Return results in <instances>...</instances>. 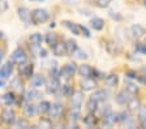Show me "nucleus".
<instances>
[{
  "instance_id": "f257e3e1",
  "label": "nucleus",
  "mask_w": 146,
  "mask_h": 129,
  "mask_svg": "<svg viewBox=\"0 0 146 129\" xmlns=\"http://www.w3.org/2000/svg\"><path fill=\"white\" fill-rule=\"evenodd\" d=\"M48 20V12L46 9H42V8H36L31 12V22L34 25H40L44 24L46 21Z\"/></svg>"
},
{
  "instance_id": "f03ea898",
  "label": "nucleus",
  "mask_w": 146,
  "mask_h": 129,
  "mask_svg": "<svg viewBox=\"0 0 146 129\" xmlns=\"http://www.w3.org/2000/svg\"><path fill=\"white\" fill-rule=\"evenodd\" d=\"M106 51L111 56H116L121 52V46L115 40H107L106 43Z\"/></svg>"
},
{
  "instance_id": "7ed1b4c3",
  "label": "nucleus",
  "mask_w": 146,
  "mask_h": 129,
  "mask_svg": "<svg viewBox=\"0 0 146 129\" xmlns=\"http://www.w3.org/2000/svg\"><path fill=\"white\" fill-rule=\"evenodd\" d=\"M12 63H16V64H21V63L26 62V54L22 48H16L15 51L12 52Z\"/></svg>"
},
{
  "instance_id": "20e7f679",
  "label": "nucleus",
  "mask_w": 146,
  "mask_h": 129,
  "mask_svg": "<svg viewBox=\"0 0 146 129\" xmlns=\"http://www.w3.org/2000/svg\"><path fill=\"white\" fill-rule=\"evenodd\" d=\"M76 71H77L76 64L74 63H68V64L64 65V68L60 71V74L63 77H65V78H70L73 74L76 73Z\"/></svg>"
},
{
  "instance_id": "39448f33",
  "label": "nucleus",
  "mask_w": 146,
  "mask_h": 129,
  "mask_svg": "<svg viewBox=\"0 0 146 129\" xmlns=\"http://www.w3.org/2000/svg\"><path fill=\"white\" fill-rule=\"evenodd\" d=\"M48 112H50V117H51V119H55V120L59 119V117L61 116V114H63V106H61L59 102H56V103L51 105Z\"/></svg>"
},
{
  "instance_id": "423d86ee",
  "label": "nucleus",
  "mask_w": 146,
  "mask_h": 129,
  "mask_svg": "<svg viewBox=\"0 0 146 129\" xmlns=\"http://www.w3.org/2000/svg\"><path fill=\"white\" fill-rule=\"evenodd\" d=\"M18 17L21 20L22 22L25 24H31V12L27 9L26 7H21V8H18Z\"/></svg>"
},
{
  "instance_id": "0eeeda50",
  "label": "nucleus",
  "mask_w": 146,
  "mask_h": 129,
  "mask_svg": "<svg viewBox=\"0 0 146 129\" xmlns=\"http://www.w3.org/2000/svg\"><path fill=\"white\" fill-rule=\"evenodd\" d=\"M131 98H132V94L128 91L127 89H124V90L117 93V95H116V102H117L119 105H127L128 102L131 101Z\"/></svg>"
},
{
  "instance_id": "6e6552de",
  "label": "nucleus",
  "mask_w": 146,
  "mask_h": 129,
  "mask_svg": "<svg viewBox=\"0 0 146 129\" xmlns=\"http://www.w3.org/2000/svg\"><path fill=\"white\" fill-rule=\"evenodd\" d=\"M1 117L5 124H13L16 121V114L12 108H5L1 114Z\"/></svg>"
},
{
  "instance_id": "1a4fd4ad",
  "label": "nucleus",
  "mask_w": 146,
  "mask_h": 129,
  "mask_svg": "<svg viewBox=\"0 0 146 129\" xmlns=\"http://www.w3.org/2000/svg\"><path fill=\"white\" fill-rule=\"evenodd\" d=\"M46 86H47V91H48L50 94L56 93V90L60 87V83H59L58 77L51 76V78H50L48 81H46Z\"/></svg>"
},
{
  "instance_id": "9d476101",
  "label": "nucleus",
  "mask_w": 146,
  "mask_h": 129,
  "mask_svg": "<svg viewBox=\"0 0 146 129\" xmlns=\"http://www.w3.org/2000/svg\"><path fill=\"white\" fill-rule=\"evenodd\" d=\"M82 102H84V94L81 91H76L70 95V105H72V107L80 108L82 105Z\"/></svg>"
},
{
  "instance_id": "9b49d317",
  "label": "nucleus",
  "mask_w": 146,
  "mask_h": 129,
  "mask_svg": "<svg viewBox=\"0 0 146 129\" xmlns=\"http://www.w3.org/2000/svg\"><path fill=\"white\" fill-rule=\"evenodd\" d=\"M131 34H132V37L136 38V39H140V38H142L143 35L146 34V30L143 26H141V25H133L131 28Z\"/></svg>"
},
{
  "instance_id": "f8f14e48",
  "label": "nucleus",
  "mask_w": 146,
  "mask_h": 129,
  "mask_svg": "<svg viewBox=\"0 0 146 129\" xmlns=\"http://www.w3.org/2000/svg\"><path fill=\"white\" fill-rule=\"evenodd\" d=\"M13 71V65L12 63H5V64L3 65V67L0 68V80H5V78H8L9 76H11V73H12Z\"/></svg>"
},
{
  "instance_id": "ddd939ff",
  "label": "nucleus",
  "mask_w": 146,
  "mask_h": 129,
  "mask_svg": "<svg viewBox=\"0 0 146 129\" xmlns=\"http://www.w3.org/2000/svg\"><path fill=\"white\" fill-rule=\"evenodd\" d=\"M52 52H54V55H56V56H65L67 55V47H65V43L58 42L54 47H52Z\"/></svg>"
},
{
  "instance_id": "4468645a",
  "label": "nucleus",
  "mask_w": 146,
  "mask_h": 129,
  "mask_svg": "<svg viewBox=\"0 0 146 129\" xmlns=\"http://www.w3.org/2000/svg\"><path fill=\"white\" fill-rule=\"evenodd\" d=\"M81 87L84 91H89V90H93L97 87V82H95L93 78H90V77H86L81 82Z\"/></svg>"
},
{
  "instance_id": "2eb2a0df",
  "label": "nucleus",
  "mask_w": 146,
  "mask_h": 129,
  "mask_svg": "<svg viewBox=\"0 0 146 129\" xmlns=\"http://www.w3.org/2000/svg\"><path fill=\"white\" fill-rule=\"evenodd\" d=\"M20 73L22 76H26V77H30L33 76V71H34V67L31 64H27V63H21L20 64Z\"/></svg>"
},
{
  "instance_id": "dca6fc26",
  "label": "nucleus",
  "mask_w": 146,
  "mask_h": 129,
  "mask_svg": "<svg viewBox=\"0 0 146 129\" xmlns=\"http://www.w3.org/2000/svg\"><path fill=\"white\" fill-rule=\"evenodd\" d=\"M77 72H78V74L81 77L86 78V77H91V74H93V68L88 64H82V65H80V68L77 69Z\"/></svg>"
},
{
  "instance_id": "f3484780",
  "label": "nucleus",
  "mask_w": 146,
  "mask_h": 129,
  "mask_svg": "<svg viewBox=\"0 0 146 129\" xmlns=\"http://www.w3.org/2000/svg\"><path fill=\"white\" fill-rule=\"evenodd\" d=\"M91 98L93 99H95L97 102H104V101H107L108 99V91L107 90H97V91L91 95Z\"/></svg>"
},
{
  "instance_id": "a211bd4d",
  "label": "nucleus",
  "mask_w": 146,
  "mask_h": 129,
  "mask_svg": "<svg viewBox=\"0 0 146 129\" xmlns=\"http://www.w3.org/2000/svg\"><path fill=\"white\" fill-rule=\"evenodd\" d=\"M63 25L65 26L67 29H69L74 35H81V29H80V25L74 24V22H70V21H63Z\"/></svg>"
},
{
  "instance_id": "6ab92c4d",
  "label": "nucleus",
  "mask_w": 146,
  "mask_h": 129,
  "mask_svg": "<svg viewBox=\"0 0 146 129\" xmlns=\"http://www.w3.org/2000/svg\"><path fill=\"white\" fill-rule=\"evenodd\" d=\"M90 25L91 28L94 29V30H102V29L104 28V21L100 17H93V19L90 20Z\"/></svg>"
},
{
  "instance_id": "aec40b11",
  "label": "nucleus",
  "mask_w": 146,
  "mask_h": 129,
  "mask_svg": "<svg viewBox=\"0 0 146 129\" xmlns=\"http://www.w3.org/2000/svg\"><path fill=\"white\" fill-rule=\"evenodd\" d=\"M44 83H46V80L42 74H34L31 77V85H33V87H40Z\"/></svg>"
},
{
  "instance_id": "412c9836",
  "label": "nucleus",
  "mask_w": 146,
  "mask_h": 129,
  "mask_svg": "<svg viewBox=\"0 0 146 129\" xmlns=\"http://www.w3.org/2000/svg\"><path fill=\"white\" fill-rule=\"evenodd\" d=\"M104 82H106L107 86L113 87V86H116L119 82V76L117 74H108V76H106V78H104Z\"/></svg>"
},
{
  "instance_id": "4be33fe9",
  "label": "nucleus",
  "mask_w": 146,
  "mask_h": 129,
  "mask_svg": "<svg viewBox=\"0 0 146 129\" xmlns=\"http://www.w3.org/2000/svg\"><path fill=\"white\" fill-rule=\"evenodd\" d=\"M127 106H128V110L129 111H136L141 107V102L138 98H133V97H132L131 101L127 103Z\"/></svg>"
},
{
  "instance_id": "5701e85b",
  "label": "nucleus",
  "mask_w": 146,
  "mask_h": 129,
  "mask_svg": "<svg viewBox=\"0 0 146 129\" xmlns=\"http://www.w3.org/2000/svg\"><path fill=\"white\" fill-rule=\"evenodd\" d=\"M65 47H67V54H69V55H73L74 51L78 48L76 40H73V39H68L67 42H65Z\"/></svg>"
},
{
  "instance_id": "b1692460",
  "label": "nucleus",
  "mask_w": 146,
  "mask_h": 129,
  "mask_svg": "<svg viewBox=\"0 0 146 129\" xmlns=\"http://www.w3.org/2000/svg\"><path fill=\"white\" fill-rule=\"evenodd\" d=\"M58 42H59L58 35H56L55 33H48L47 35H46V43H47L50 47H54Z\"/></svg>"
},
{
  "instance_id": "393cba45",
  "label": "nucleus",
  "mask_w": 146,
  "mask_h": 129,
  "mask_svg": "<svg viewBox=\"0 0 146 129\" xmlns=\"http://www.w3.org/2000/svg\"><path fill=\"white\" fill-rule=\"evenodd\" d=\"M86 110H88V112H90V114H94L95 111L98 110V102L95 101V99L90 98L88 101V103H86Z\"/></svg>"
},
{
  "instance_id": "a878e982",
  "label": "nucleus",
  "mask_w": 146,
  "mask_h": 129,
  "mask_svg": "<svg viewBox=\"0 0 146 129\" xmlns=\"http://www.w3.org/2000/svg\"><path fill=\"white\" fill-rule=\"evenodd\" d=\"M138 120L142 126H146V107L145 106H141L138 108Z\"/></svg>"
},
{
  "instance_id": "bb28decb",
  "label": "nucleus",
  "mask_w": 146,
  "mask_h": 129,
  "mask_svg": "<svg viewBox=\"0 0 146 129\" xmlns=\"http://www.w3.org/2000/svg\"><path fill=\"white\" fill-rule=\"evenodd\" d=\"M70 120H73V121H78L82 117L81 115V110L80 108H76V107H72V110H70V115H69Z\"/></svg>"
},
{
  "instance_id": "cd10ccee",
  "label": "nucleus",
  "mask_w": 146,
  "mask_h": 129,
  "mask_svg": "<svg viewBox=\"0 0 146 129\" xmlns=\"http://www.w3.org/2000/svg\"><path fill=\"white\" fill-rule=\"evenodd\" d=\"M125 89L131 93L132 95H134V94H137V93L140 91V87H138L136 83L129 82V81H127V82H125Z\"/></svg>"
},
{
  "instance_id": "c85d7f7f",
  "label": "nucleus",
  "mask_w": 146,
  "mask_h": 129,
  "mask_svg": "<svg viewBox=\"0 0 146 129\" xmlns=\"http://www.w3.org/2000/svg\"><path fill=\"white\" fill-rule=\"evenodd\" d=\"M39 95H40V94L36 91L35 89H30V90H27V91L25 93V99H26L27 102H30V101H33V99L38 98Z\"/></svg>"
},
{
  "instance_id": "c756f323",
  "label": "nucleus",
  "mask_w": 146,
  "mask_h": 129,
  "mask_svg": "<svg viewBox=\"0 0 146 129\" xmlns=\"http://www.w3.org/2000/svg\"><path fill=\"white\" fill-rule=\"evenodd\" d=\"M29 40H30L31 44H40L42 40H43V37H42V34L40 33H34L29 37Z\"/></svg>"
},
{
  "instance_id": "7c9ffc66",
  "label": "nucleus",
  "mask_w": 146,
  "mask_h": 129,
  "mask_svg": "<svg viewBox=\"0 0 146 129\" xmlns=\"http://www.w3.org/2000/svg\"><path fill=\"white\" fill-rule=\"evenodd\" d=\"M84 123H85V125H88V126H93L97 124V117L94 116V114H90V112H89L88 116L84 117Z\"/></svg>"
},
{
  "instance_id": "2f4dec72",
  "label": "nucleus",
  "mask_w": 146,
  "mask_h": 129,
  "mask_svg": "<svg viewBox=\"0 0 146 129\" xmlns=\"http://www.w3.org/2000/svg\"><path fill=\"white\" fill-rule=\"evenodd\" d=\"M11 86H12L15 90H17V91H21L22 90V82L18 77H15V78L11 81Z\"/></svg>"
},
{
  "instance_id": "473e14b6",
  "label": "nucleus",
  "mask_w": 146,
  "mask_h": 129,
  "mask_svg": "<svg viewBox=\"0 0 146 129\" xmlns=\"http://www.w3.org/2000/svg\"><path fill=\"white\" fill-rule=\"evenodd\" d=\"M36 107L34 105H26L25 106V114L27 115V116H34V115L36 114Z\"/></svg>"
},
{
  "instance_id": "72a5a7b5",
  "label": "nucleus",
  "mask_w": 146,
  "mask_h": 129,
  "mask_svg": "<svg viewBox=\"0 0 146 129\" xmlns=\"http://www.w3.org/2000/svg\"><path fill=\"white\" fill-rule=\"evenodd\" d=\"M3 101L7 106H11L15 103V97H13V94H11V93H7V94L3 95Z\"/></svg>"
},
{
  "instance_id": "f704fd0d",
  "label": "nucleus",
  "mask_w": 146,
  "mask_h": 129,
  "mask_svg": "<svg viewBox=\"0 0 146 129\" xmlns=\"http://www.w3.org/2000/svg\"><path fill=\"white\" fill-rule=\"evenodd\" d=\"M50 107H51V103H50V102L43 101V102H40V103H39L38 110H39V112H42V114H43V112H48Z\"/></svg>"
},
{
  "instance_id": "c9c22d12",
  "label": "nucleus",
  "mask_w": 146,
  "mask_h": 129,
  "mask_svg": "<svg viewBox=\"0 0 146 129\" xmlns=\"http://www.w3.org/2000/svg\"><path fill=\"white\" fill-rule=\"evenodd\" d=\"M74 58L76 59H80V60H86L88 59V55H86V52L84 51V50H80V48H77L76 51H74Z\"/></svg>"
},
{
  "instance_id": "e433bc0d",
  "label": "nucleus",
  "mask_w": 146,
  "mask_h": 129,
  "mask_svg": "<svg viewBox=\"0 0 146 129\" xmlns=\"http://www.w3.org/2000/svg\"><path fill=\"white\" fill-rule=\"evenodd\" d=\"M61 93H63L65 97H70L73 94V89L70 85H63V87H61Z\"/></svg>"
},
{
  "instance_id": "4c0bfd02",
  "label": "nucleus",
  "mask_w": 146,
  "mask_h": 129,
  "mask_svg": "<svg viewBox=\"0 0 146 129\" xmlns=\"http://www.w3.org/2000/svg\"><path fill=\"white\" fill-rule=\"evenodd\" d=\"M16 126L17 128H29V123H27V120L25 119H18L17 121H16Z\"/></svg>"
},
{
  "instance_id": "58836bf2",
  "label": "nucleus",
  "mask_w": 146,
  "mask_h": 129,
  "mask_svg": "<svg viewBox=\"0 0 146 129\" xmlns=\"http://www.w3.org/2000/svg\"><path fill=\"white\" fill-rule=\"evenodd\" d=\"M136 51L141 54H146V43H138L136 46Z\"/></svg>"
},
{
  "instance_id": "ea45409f",
  "label": "nucleus",
  "mask_w": 146,
  "mask_h": 129,
  "mask_svg": "<svg viewBox=\"0 0 146 129\" xmlns=\"http://www.w3.org/2000/svg\"><path fill=\"white\" fill-rule=\"evenodd\" d=\"M125 76L129 78V80H138V76L134 71H127L125 72Z\"/></svg>"
},
{
  "instance_id": "a19ab883",
  "label": "nucleus",
  "mask_w": 146,
  "mask_h": 129,
  "mask_svg": "<svg viewBox=\"0 0 146 129\" xmlns=\"http://www.w3.org/2000/svg\"><path fill=\"white\" fill-rule=\"evenodd\" d=\"M111 3V0H97V5L100 8H107Z\"/></svg>"
},
{
  "instance_id": "79ce46f5",
  "label": "nucleus",
  "mask_w": 146,
  "mask_h": 129,
  "mask_svg": "<svg viewBox=\"0 0 146 129\" xmlns=\"http://www.w3.org/2000/svg\"><path fill=\"white\" fill-rule=\"evenodd\" d=\"M8 9V3L7 0H0V13H4Z\"/></svg>"
},
{
  "instance_id": "37998d69",
  "label": "nucleus",
  "mask_w": 146,
  "mask_h": 129,
  "mask_svg": "<svg viewBox=\"0 0 146 129\" xmlns=\"http://www.w3.org/2000/svg\"><path fill=\"white\" fill-rule=\"evenodd\" d=\"M80 29H81V33L84 34L86 38H90V31L88 30V28H86V26H82V25H80Z\"/></svg>"
},
{
  "instance_id": "c03bdc74",
  "label": "nucleus",
  "mask_w": 146,
  "mask_h": 129,
  "mask_svg": "<svg viewBox=\"0 0 146 129\" xmlns=\"http://www.w3.org/2000/svg\"><path fill=\"white\" fill-rule=\"evenodd\" d=\"M64 3H67L68 5H78L80 3H81V0H63Z\"/></svg>"
},
{
  "instance_id": "a18cd8bd",
  "label": "nucleus",
  "mask_w": 146,
  "mask_h": 129,
  "mask_svg": "<svg viewBox=\"0 0 146 129\" xmlns=\"http://www.w3.org/2000/svg\"><path fill=\"white\" fill-rule=\"evenodd\" d=\"M110 17L111 19H113V20H116V21H121V16L120 15H117V13H115V12H110Z\"/></svg>"
},
{
  "instance_id": "49530a36",
  "label": "nucleus",
  "mask_w": 146,
  "mask_h": 129,
  "mask_svg": "<svg viewBox=\"0 0 146 129\" xmlns=\"http://www.w3.org/2000/svg\"><path fill=\"white\" fill-rule=\"evenodd\" d=\"M40 125H42V128H50L51 126V121L50 120H40Z\"/></svg>"
},
{
  "instance_id": "de8ad7c7",
  "label": "nucleus",
  "mask_w": 146,
  "mask_h": 129,
  "mask_svg": "<svg viewBox=\"0 0 146 129\" xmlns=\"http://www.w3.org/2000/svg\"><path fill=\"white\" fill-rule=\"evenodd\" d=\"M3 58H4V51H3V50H0V63H1Z\"/></svg>"
},
{
  "instance_id": "09e8293b",
  "label": "nucleus",
  "mask_w": 146,
  "mask_h": 129,
  "mask_svg": "<svg viewBox=\"0 0 146 129\" xmlns=\"http://www.w3.org/2000/svg\"><path fill=\"white\" fill-rule=\"evenodd\" d=\"M138 80H141V81H142L143 83H146V76L143 77V78H140V77H138Z\"/></svg>"
},
{
  "instance_id": "8fccbe9b",
  "label": "nucleus",
  "mask_w": 146,
  "mask_h": 129,
  "mask_svg": "<svg viewBox=\"0 0 146 129\" xmlns=\"http://www.w3.org/2000/svg\"><path fill=\"white\" fill-rule=\"evenodd\" d=\"M3 86H4V81L0 80V87H3Z\"/></svg>"
},
{
  "instance_id": "3c124183",
  "label": "nucleus",
  "mask_w": 146,
  "mask_h": 129,
  "mask_svg": "<svg viewBox=\"0 0 146 129\" xmlns=\"http://www.w3.org/2000/svg\"><path fill=\"white\" fill-rule=\"evenodd\" d=\"M4 35H3V33H1V31H0V39H1V38H3Z\"/></svg>"
},
{
  "instance_id": "603ef678",
  "label": "nucleus",
  "mask_w": 146,
  "mask_h": 129,
  "mask_svg": "<svg viewBox=\"0 0 146 129\" xmlns=\"http://www.w3.org/2000/svg\"><path fill=\"white\" fill-rule=\"evenodd\" d=\"M30 1H42V0H30Z\"/></svg>"
}]
</instances>
